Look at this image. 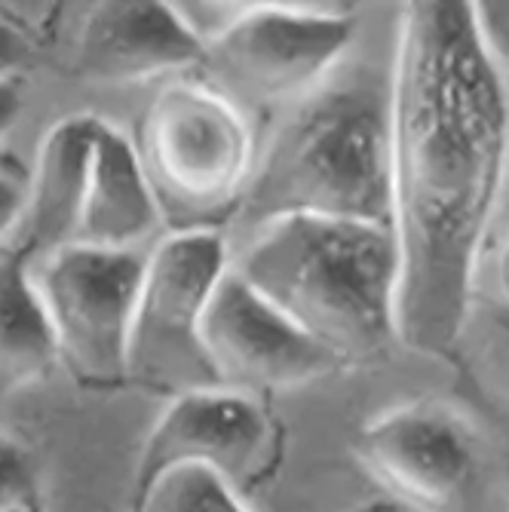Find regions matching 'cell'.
I'll return each mask as SVG.
<instances>
[{"label":"cell","mask_w":509,"mask_h":512,"mask_svg":"<svg viewBox=\"0 0 509 512\" xmlns=\"http://www.w3.org/2000/svg\"><path fill=\"white\" fill-rule=\"evenodd\" d=\"M509 166V92L473 4H405L390 71L399 338L445 356Z\"/></svg>","instance_id":"cell-1"},{"label":"cell","mask_w":509,"mask_h":512,"mask_svg":"<svg viewBox=\"0 0 509 512\" xmlns=\"http://www.w3.org/2000/svg\"><path fill=\"white\" fill-rule=\"evenodd\" d=\"M234 218L249 237L283 218L390 227V80L365 71L332 74L286 108L255 154Z\"/></svg>","instance_id":"cell-2"},{"label":"cell","mask_w":509,"mask_h":512,"mask_svg":"<svg viewBox=\"0 0 509 512\" xmlns=\"http://www.w3.org/2000/svg\"><path fill=\"white\" fill-rule=\"evenodd\" d=\"M230 267L344 371L402 344L393 227L283 218L252 234Z\"/></svg>","instance_id":"cell-3"},{"label":"cell","mask_w":509,"mask_h":512,"mask_svg":"<svg viewBox=\"0 0 509 512\" xmlns=\"http://www.w3.org/2000/svg\"><path fill=\"white\" fill-rule=\"evenodd\" d=\"M138 160L169 234L221 230L255 166L246 114L206 80H169L138 129Z\"/></svg>","instance_id":"cell-4"},{"label":"cell","mask_w":509,"mask_h":512,"mask_svg":"<svg viewBox=\"0 0 509 512\" xmlns=\"http://www.w3.org/2000/svg\"><path fill=\"white\" fill-rule=\"evenodd\" d=\"M206 83L243 108H292L326 83L353 40L344 4H206Z\"/></svg>","instance_id":"cell-5"},{"label":"cell","mask_w":509,"mask_h":512,"mask_svg":"<svg viewBox=\"0 0 509 512\" xmlns=\"http://www.w3.org/2000/svg\"><path fill=\"white\" fill-rule=\"evenodd\" d=\"M227 270L224 230H181L160 240L138 286L129 381L172 396L218 387L203 347V319Z\"/></svg>","instance_id":"cell-6"},{"label":"cell","mask_w":509,"mask_h":512,"mask_svg":"<svg viewBox=\"0 0 509 512\" xmlns=\"http://www.w3.org/2000/svg\"><path fill=\"white\" fill-rule=\"evenodd\" d=\"M145 261L132 252L62 246L28 261L56 356L86 387L129 381L132 316Z\"/></svg>","instance_id":"cell-7"},{"label":"cell","mask_w":509,"mask_h":512,"mask_svg":"<svg viewBox=\"0 0 509 512\" xmlns=\"http://www.w3.org/2000/svg\"><path fill=\"white\" fill-rule=\"evenodd\" d=\"M353 454L408 512H467L476 494V433L467 417L436 399L402 402L372 417Z\"/></svg>","instance_id":"cell-8"},{"label":"cell","mask_w":509,"mask_h":512,"mask_svg":"<svg viewBox=\"0 0 509 512\" xmlns=\"http://www.w3.org/2000/svg\"><path fill=\"white\" fill-rule=\"evenodd\" d=\"M203 347L218 387L252 399L298 390L344 371L332 353L264 301L234 267L224 273L209 301Z\"/></svg>","instance_id":"cell-9"},{"label":"cell","mask_w":509,"mask_h":512,"mask_svg":"<svg viewBox=\"0 0 509 512\" xmlns=\"http://www.w3.org/2000/svg\"><path fill=\"white\" fill-rule=\"evenodd\" d=\"M267 442L270 421L252 396L224 387L172 396L138 454L126 512L142 509L148 494L181 467H209L234 482L255 467Z\"/></svg>","instance_id":"cell-10"},{"label":"cell","mask_w":509,"mask_h":512,"mask_svg":"<svg viewBox=\"0 0 509 512\" xmlns=\"http://www.w3.org/2000/svg\"><path fill=\"white\" fill-rule=\"evenodd\" d=\"M206 46L172 4H96L77 37L74 68L83 83L129 86L175 80L203 65Z\"/></svg>","instance_id":"cell-11"},{"label":"cell","mask_w":509,"mask_h":512,"mask_svg":"<svg viewBox=\"0 0 509 512\" xmlns=\"http://www.w3.org/2000/svg\"><path fill=\"white\" fill-rule=\"evenodd\" d=\"M163 224L135 142L114 123L99 120L86 194L71 246L132 252Z\"/></svg>","instance_id":"cell-12"},{"label":"cell","mask_w":509,"mask_h":512,"mask_svg":"<svg viewBox=\"0 0 509 512\" xmlns=\"http://www.w3.org/2000/svg\"><path fill=\"white\" fill-rule=\"evenodd\" d=\"M99 120L96 114H68L40 138L28 181L25 234L16 246L28 261L74 243Z\"/></svg>","instance_id":"cell-13"},{"label":"cell","mask_w":509,"mask_h":512,"mask_svg":"<svg viewBox=\"0 0 509 512\" xmlns=\"http://www.w3.org/2000/svg\"><path fill=\"white\" fill-rule=\"evenodd\" d=\"M59 362L53 332L31 289L28 258L19 249L0 252V396H7Z\"/></svg>","instance_id":"cell-14"},{"label":"cell","mask_w":509,"mask_h":512,"mask_svg":"<svg viewBox=\"0 0 509 512\" xmlns=\"http://www.w3.org/2000/svg\"><path fill=\"white\" fill-rule=\"evenodd\" d=\"M445 356L457 365L470 396L509 427V307L473 301Z\"/></svg>","instance_id":"cell-15"},{"label":"cell","mask_w":509,"mask_h":512,"mask_svg":"<svg viewBox=\"0 0 509 512\" xmlns=\"http://www.w3.org/2000/svg\"><path fill=\"white\" fill-rule=\"evenodd\" d=\"M138 512H252L234 482L209 467H181L169 473Z\"/></svg>","instance_id":"cell-16"},{"label":"cell","mask_w":509,"mask_h":512,"mask_svg":"<svg viewBox=\"0 0 509 512\" xmlns=\"http://www.w3.org/2000/svg\"><path fill=\"white\" fill-rule=\"evenodd\" d=\"M34 494L37 488L25 451L7 436H0V512H10Z\"/></svg>","instance_id":"cell-17"},{"label":"cell","mask_w":509,"mask_h":512,"mask_svg":"<svg viewBox=\"0 0 509 512\" xmlns=\"http://www.w3.org/2000/svg\"><path fill=\"white\" fill-rule=\"evenodd\" d=\"M25 206H28V184L0 172V252H4L13 230L25 221Z\"/></svg>","instance_id":"cell-18"},{"label":"cell","mask_w":509,"mask_h":512,"mask_svg":"<svg viewBox=\"0 0 509 512\" xmlns=\"http://www.w3.org/2000/svg\"><path fill=\"white\" fill-rule=\"evenodd\" d=\"M28 53L31 43L25 40V34L10 19L0 16V80L16 77V71L28 62Z\"/></svg>","instance_id":"cell-19"},{"label":"cell","mask_w":509,"mask_h":512,"mask_svg":"<svg viewBox=\"0 0 509 512\" xmlns=\"http://www.w3.org/2000/svg\"><path fill=\"white\" fill-rule=\"evenodd\" d=\"M479 10L491 19V22H500L503 34L500 40L488 43L491 53L500 65V74H503V83H506V92H509V4H479Z\"/></svg>","instance_id":"cell-20"},{"label":"cell","mask_w":509,"mask_h":512,"mask_svg":"<svg viewBox=\"0 0 509 512\" xmlns=\"http://www.w3.org/2000/svg\"><path fill=\"white\" fill-rule=\"evenodd\" d=\"M22 108H25L22 83L16 77L0 80V138L16 126V120L22 117Z\"/></svg>","instance_id":"cell-21"},{"label":"cell","mask_w":509,"mask_h":512,"mask_svg":"<svg viewBox=\"0 0 509 512\" xmlns=\"http://www.w3.org/2000/svg\"><path fill=\"white\" fill-rule=\"evenodd\" d=\"M494 279H497V292H500L497 304L509 307V237H506V243L497 252V276Z\"/></svg>","instance_id":"cell-22"},{"label":"cell","mask_w":509,"mask_h":512,"mask_svg":"<svg viewBox=\"0 0 509 512\" xmlns=\"http://www.w3.org/2000/svg\"><path fill=\"white\" fill-rule=\"evenodd\" d=\"M10 512H43V506H40V500H37V494H34V497L22 500L19 506H13Z\"/></svg>","instance_id":"cell-23"},{"label":"cell","mask_w":509,"mask_h":512,"mask_svg":"<svg viewBox=\"0 0 509 512\" xmlns=\"http://www.w3.org/2000/svg\"><path fill=\"white\" fill-rule=\"evenodd\" d=\"M378 512H390V509H378Z\"/></svg>","instance_id":"cell-24"}]
</instances>
